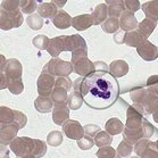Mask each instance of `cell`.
<instances>
[{
	"label": "cell",
	"instance_id": "obj_4",
	"mask_svg": "<svg viewBox=\"0 0 158 158\" xmlns=\"http://www.w3.org/2000/svg\"><path fill=\"white\" fill-rule=\"evenodd\" d=\"M42 72L49 73L58 77H67L71 73L74 72V69L71 61L63 60L60 58H52L49 60V63L44 65Z\"/></svg>",
	"mask_w": 158,
	"mask_h": 158
},
{
	"label": "cell",
	"instance_id": "obj_54",
	"mask_svg": "<svg viewBox=\"0 0 158 158\" xmlns=\"http://www.w3.org/2000/svg\"><path fill=\"white\" fill-rule=\"evenodd\" d=\"M152 117H154V121L156 123H158V109L156 111H155L154 114H152Z\"/></svg>",
	"mask_w": 158,
	"mask_h": 158
},
{
	"label": "cell",
	"instance_id": "obj_30",
	"mask_svg": "<svg viewBox=\"0 0 158 158\" xmlns=\"http://www.w3.org/2000/svg\"><path fill=\"white\" fill-rule=\"evenodd\" d=\"M84 100H83V97L80 91H75L73 90L72 92L69 94V100H67V106H69V109L72 110H76L81 108V106L83 105Z\"/></svg>",
	"mask_w": 158,
	"mask_h": 158
},
{
	"label": "cell",
	"instance_id": "obj_31",
	"mask_svg": "<svg viewBox=\"0 0 158 158\" xmlns=\"http://www.w3.org/2000/svg\"><path fill=\"white\" fill-rule=\"evenodd\" d=\"M15 118L14 109H10L8 107L1 106L0 107V123L1 125H7V124H13Z\"/></svg>",
	"mask_w": 158,
	"mask_h": 158
},
{
	"label": "cell",
	"instance_id": "obj_55",
	"mask_svg": "<svg viewBox=\"0 0 158 158\" xmlns=\"http://www.w3.org/2000/svg\"><path fill=\"white\" fill-rule=\"evenodd\" d=\"M130 158H139V157H138V156H131Z\"/></svg>",
	"mask_w": 158,
	"mask_h": 158
},
{
	"label": "cell",
	"instance_id": "obj_24",
	"mask_svg": "<svg viewBox=\"0 0 158 158\" xmlns=\"http://www.w3.org/2000/svg\"><path fill=\"white\" fill-rule=\"evenodd\" d=\"M156 26H157V21L146 17L138 25V32L140 33V34H142L147 39V38H149V35H151V33L154 32Z\"/></svg>",
	"mask_w": 158,
	"mask_h": 158
},
{
	"label": "cell",
	"instance_id": "obj_46",
	"mask_svg": "<svg viewBox=\"0 0 158 158\" xmlns=\"http://www.w3.org/2000/svg\"><path fill=\"white\" fill-rule=\"evenodd\" d=\"M15 113V118H14V123L16 125H18L19 129H23L24 126L26 125V122H27V117L24 113L18 110H14Z\"/></svg>",
	"mask_w": 158,
	"mask_h": 158
},
{
	"label": "cell",
	"instance_id": "obj_58",
	"mask_svg": "<svg viewBox=\"0 0 158 158\" xmlns=\"http://www.w3.org/2000/svg\"><path fill=\"white\" fill-rule=\"evenodd\" d=\"M17 158H19V157H17Z\"/></svg>",
	"mask_w": 158,
	"mask_h": 158
},
{
	"label": "cell",
	"instance_id": "obj_52",
	"mask_svg": "<svg viewBox=\"0 0 158 158\" xmlns=\"http://www.w3.org/2000/svg\"><path fill=\"white\" fill-rule=\"evenodd\" d=\"M9 85V80L6 75H5L4 73H0V89L4 90L6 88H8Z\"/></svg>",
	"mask_w": 158,
	"mask_h": 158
},
{
	"label": "cell",
	"instance_id": "obj_37",
	"mask_svg": "<svg viewBox=\"0 0 158 158\" xmlns=\"http://www.w3.org/2000/svg\"><path fill=\"white\" fill-rule=\"evenodd\" d=\"M63 142V134L59 131H51L47 135V143L51 147H58Z\"/></svg>",
	"mask_w": 158,
	"mask_h": 158
},
{
	"label": "cell",
	"instance_id": "obj_49",
	"mask_svg": "<svg viewBox=\"0 0 158 158\" xmlns=\"http://www.w3.org/2000/svg\"><path fill=\"white\" fill-rule=\"evenodd\" d=\"M124 4H125L126 10L131 11L133 14H134V11L140 9V1H138V0H125Z\"/></svg>",
	"mask_w": 158,
	"mask_h": 158
},
{
	"label": "cell",
	"instance_id": "obj_42",
	"mask_svg": "<svg viewBox=\"0 0 158 158\" xmlns=\"http://www.w3.org/2000/svg\"><path fill=\"white\" fill-rule=\"evenodd\" d=\"M19 5H21V1L18 0H4L1 1V9H5L7 11H14L19 8Z\"/></svg>",
	"mask_w": 158,
	"mask_h": 158
},
{
	"label": "cell",
	"instance_id": "obj_41",
	"mask_svg": "<svg viewBox=\"0 0 158 158\" xmlns=\"http://www.w3.org/2000/svg\"><path fill=\"white\" fill-rule=\"evenodd\" d=\"M7 89L9 90L10 94L17 96V94H21L24 91V83H23L22 79L16 80V81H10Z\"/></svg>",
	"mask_w": 158,
	"mask_h": 158
},
{
	"label": "cell",
	"instance_id": "obj_57",
	"mask_svg": "<svg viewBox=\"0 0 158 158\" xmlns=\"http://www.w3.org/2000/svg\"><path fill=\"white\" fill-rule=\"evenodd\" d=\"M1 158H9L8 156H1Z\"/></svg>",
	"mask_w": 158,
	"mask_h": 158
},
{
	"label": "cell",
	"instance_id": "obj_44",
	"mask_svg": "<svg viewBox=\"0 0 158 158\" xmlns=\"http://www.w3.org/2000/svg\"><path fill=\"white\" fill-rule=\"evenodd\" d=\"M141 129H142V132H143V138L144 139H150L152 135H154V131L155 127L152 126L151 123H149L147 119L142 121V125H141Z\"/></svg>",
	"mask_w": 158,
	"mask_h": 158
},
{
	"label": "cell",
	"instance_id": "obj_9",
	"mask_svg": "<svg viewBox=\"0 0 158 158\" xmlns=\"http://www.w3.org/2000/svg\"><path fill=\"white\" fill-rule=\"evenodd\" d=\"M63 131H64V134L69 139H72V140H81L83 137H84V127H83L80 122L77 121H74V119H69L67 122L63 125Z\"/></svg>",
	"mask_w": 158,
	"mask_h": 158
},
{
	"label": "cell",
	"instance_id": "obj_56",
	"mask_svg": "<svg viewBox=\"0 0 158 158\" xmlns=\"http://www.w3.org/2000/svg\"><path fill=\"white\" fill-rule=\"evenodd\" d=\"M156 147H157V150H158V140L156 141Z\"/></svg>",
	"mask_w": 158,
	"mask_h": 158
},
{
	"label": "cell",
	"instance_id": "obj_45",
	"mask_svg": "<svg viewBox=\"0 0 158 158\" xmlns=\"http://www.w3.org/2000/svg\"><path fill=\"white\" fill-rule=\"evenodd\" d=\"M94 140L91 137H88V135H84L81 140L77 141V146L82 150H89V149H91V148L94 147Z\"/></svg>",
	"mask_w": 158,
	"mask_h": 158
},
{
	"label": "cell",
	"instance_id": "obj_33",
	"mask_svg": "<svg viewBox=\"0 0 158 158\" xmlns=\"http://www.w3.org/2000/svg\"><path fill=\"white\" fill-rule=\"evenodd\" d=\"M26 24L31 30L38 31V30L42 29L44 22H43V18L39 14H32L26 17Z\"/></svg>",
	"mask_w": 158,
	"mask_h": 158
},
{
	"label": "cell",
	"instance_id": "obj_36",
	"mask_svg": "<svg viewBox=\"0 0 158 158\" xmlns=\"http://www.w3.org/2000/svg\"><path fill=\"white\" fill-rule=\"evenodd\" d=\"M47 152V144L46 142L40 139H34V150H33V156L35 158L43 157Z\"/></svg>",
	"mask_w": 158,
	"mask_h": 158
},
{
	"label": "cell",
	"instance_id": "obj_40",
	"mask_svg": "<svg viewBox=\"0 0 158 158\" xmlns=\"http://www.w3.org/2000/svg\"><path fill=\"white\" fill-rule=\"evenodd\" d=\"M98 158H117V152L113 147L108 146V147L100 148L96 154Z\"/></svg>",
	"mask_w": 158,
	"mask_h": 158
},
{
	"label": "cell",
	"instance_id": "obj_12",
	"mask_svg": "<svg viewBox=\"0 0 158 158\" xmlns=\"http://www.w3.org/2000/svg\"><path fill=\"white\" fill-rule=\"evenodd\" d=\"M142 121H143L142 114L140 111H138L133 106H130L126 110V123L124 127L130 130L140 129L142 125Z\"/></svg>",
	"mask_w": 158,
	"mask_h": 158
},
{
	"label": "cell",
	"instance_id": "obj_10",
	"mask_svg": "<svg viewBox=\"0 0 158 158\" xmlns=\"http://www.w3.org/2000/svg\"><path fill=\"white\" fill-rule=\"evenodd\" d=\"M73 64V69H74V72L76 74H79L81 77H85V76L92 74L94 72H96V67H94V64L90 60L88 57H83L80 58L77 60H75Z\"/></svg>",
	"mask_w": 158,
	"mask_h": 158
},
{
	"label": "cell",
	"instance_id": "obj_48",
	"mask_svg": "<svg viewBox=\"0 0 158 158\" xmlns=\"http://www.w3.org/2000/svg\"><path fill=\"white\" fill-rule=\"evenodd\" d=\"M147 86L158 96V75H151L147 80Z\"/></svg>",
	"mask_w": 158,
	"mask_h": 158
},
{
	"label": "cell",
	"instance_id": "obj_16",
	"mask_svg": "<svg viewBox=\"0 0 158 158\" xmlns=\"http://www.w3.org/2000/svg\"><path fill=\"white\" fill-rule=\"evenodd\" d=\"M94 24V17L91 14H84L79 15L73 17L72 19V26L76 31H85L89 27H91Z\"/></svg>",
	"mask_w": 158,
	"mask_h": 158
},
{
	"label": "cell",
	"instance_id": "obj_7",
	"mask_svg": "<svg viewBox=\"0 0 158 158\" xmlns=\"http://www.w3.org/2000/svg\"><path fill=\"white\" fill-rule=\"evenodd\" d=\"M56 79L54 75H51L49 73L42 72L40 74L36 81V86H38V92L40 96L43 97H50L51 92L55 88Z\"/></svg>",
	"mask_w": 158,
	"mask_h": 158
},
{
	"label": "cell",
	"instance_id": "obj_5",
	"mask_svg": "<svg viewBox=\"0 0 158 158\" xmlns=\"http://www.w3.org/2000/svg\"><path fill=\"white\" fill-rule=\"evenodd\" d=\"M24 18L22 10L17 9L14 11H7L5 9H1L0 15V27L4 31H8L11 29H16L23 24Z\"/></svg>",
	"mask_w": 158,
	"mask_h": 158
},
{
	"label": "cell",
	"instance_id": "obj_17",
	"mask_svg": "<svg viewBox=\"0 0 158 158\" xmlns=\"http://www.w3.org/2000/svg\"><path fill=\"white\" fill-rule=\"evenodd\" d=\"M47 51L49 52V55H50L52 58H58V56L60 55L61 51H65L64 35L56 36V38L50 39L49 44H48Z\"/></svg>",
	"mask_w": 158,
	"mask_h": 158
},
{
	"label": "cell",
	"instance_id": "obj_13",
	"mask_svg": "<svg viewBox=\"0 0 158 158\" xmlns=\"http://www.w3.org/2000/svg\"><path fill=\"white\" fill-rule=\"evenodd\" d=\"M18 130H19V127L15 123L7 124V125H1V129H0V142H1V144H4V146L10 144L11 141L14 140L15 138H17Z\"/></svg>",
	"mask_w": 158,
	"mask_h": 158
},
{
	"label": "cell",
	"instance_id": "obj_50",
	"mask_svg": "<svg viewBox=\"0 0 158 158\" xmlns=\"http://www.w3.org/2000/svg\"><path fill=\"white\" fill-rule=\"evenodd\" d=\"M83 57H88V48L86 49H77V50L72 52V60L71 63H74L75 60Z\"/></svg>",
	"mask_w": 158,
	"mask_h": 158
},
{
	"label": "cell",
	"instance_id": "obj_8",
	"mask_svg": "<svg viewBox=\"0 0 158 158\" xmlns=\"http://www.w3.org/2000/svg\"><path fill=\"white\" fill-rule=\"evenodd\" d=\"M1 73H4L7 76L9 82L10 81H16V80H21L23 75V66H22L21 61L16 59V58H11L6 61L5 67L1 69Z\"/></svg>",
	"mask_w": 158,
	"mask_h": 158
},
{
	"label": "cell",
	"instance_id": "obj_20",
	"mask_svg": "<svg viewBox=\"0 0 158 158\" xmlns=\"http://www.w3.org/2000/svg\"><path fill=\"white\" fill-rule=\"evenodd\" d=\"M58 8L57 6L50 1V2H42L38 6V14L42 18H52L57 15Z\"/></svg>",
	"mask_w": 158,
	"mask_h": 158
},
{
	"label": "cell",
	"instance_id": "obj_15",
	"mask_svg": "<svg viewBox=\"0 0 158 158\" xmlns=\"http://www.w3.org/2000/svg\"><path fill=\"white\" fill-rule=\"evenodd\" d=\"M138 21L134 14L131 11L125 10L121 16H119V27L124 32H131L134 29L138 27Z\"/></svg>",
	"mask_w": 158,
	"mask_h": 158
},
{
	"label": "cell",
	"instance_id": "obj_1",
	"mask_svg": "<svg viewBox=\"0 0 158 158\" xmlns=\"http://www.w3.org/2000/svg\"><path fill=\"white\" fill-rule=\"evenodd\" d=\"M80 92L83 100L94 109H107L115 104L119 94L118 82L106 71H96L83 77Z\"/></svg>",
	"mask_w": 158,
	"mask_h": 158
},
{
	"label": "cell",
	"instance_id": "obj_3",
	"mask_svg": "<svg viewBox=\"0 0 158 158\" xmlns=\"http://www.w3.org/2000/svg\"><path fill=\"white\" fill-rule=\"evenodd\" d=\"M10 150L19 158H35L33 156L34 150V139L29 137H17L9 144Z\"/></svg>",
	"mask_w": 158,
	"mask_h": 158
},
{
	"label": "cell",
	"instance_id": "obj_14",
	"mask_svg": "<svg viewBox=\"0 0 158 158\" xmlns=\"http://www.w3.org/2000/svg\"><path fill=\"white\" fill-rule=\"evenodd\" d=\"M69 119V108L66 104L55 105L52 109V121L56 125H64Z\"/></svg>",
	"mask_w": 158,
	"mask_h": 158
},
{
	"label": "cell",
	"instance_id": "obj_25",
	"mask_svg": "<svg viewBox=\"0 0 158 158\" xmlns=\"http://www.w3.org/2000/svg\"><path fill=\"white\" fill-rule=\"evenodd\" d=\"M123 138H124V141L129 142L130 144H135L138 143L141 139H143V132H142V129H137V130H130L124 127L123 130Z\"/></svg>",
	"mask_w": 158,
	"mask_h": 158
},
{
	"label": "cell",
	"instance_id": "obj_22",
	"mask_svg": "<svg viewBox=\"0 0 158 158\" xmlns=\"http://www.w3.org/2000/svg\"><path fill=\"white\" fill-rule=\"evenodd\" d=\"M54 101L51 99V97H43V96H39L34 100V107L39 113L41 114H46L52 109L54 107Z\"/></svg>",
	"mask_w": 158,
	"mask_h": 158
},
{
	"label": "cell",
	"instance_id": "obj_11",
	"mask_svg": "<svg viewBox=\"0 0 158 158\" xmlns=\"http://www.w3.org/2000/svg\"><path fill=\"white\" fill-rule=\"evenodd\" d=\"M137 51L143 60L146 61H152L158 58V47L155 46L150 41H143L140 46L137 48Z\"/></svg>",
	"mask_w": 158,
	"mask_h": 158
},
{
	"label": "cell",
	"instance_id": "obj_53",
	"mask_svg": "<svg viewBox=\"0 0 158 158\" xmlns=\"http://www.w3.org/2000/svg\"><path fill=\"white\" fill-rule=\"evenodd\" d=\"M52 2H54L58 8V7H63V6L66 4V0H64V1H56V0H55V1H52Z\"/></svg>",
	"mask_w": 158,
	"mask_h": 158
},
{
	"label": "cell",
	"instance_id": "obj_6",
	"mask_svg": "<svg viewBox=\"0 0 158 158\" xmlns=\"http://www.w3.org/2000/svg\"><path fill=\"white\" fill-rule=\"evenodd\" d=\"M134 152L140 158H158V150L156 142L149 141V139H141L134 146Z\"/></svg>",
	"mask_w": 158,
	"mask_h": 158
},
{
	"label": "cell",
	"instance_id": "obj_27",
	"mask_svg": "<svg viewBox=\"0 0 158 158\" xmlns=\"http://www.w3.org/2000/svg\"><path fill=\"white\" fill-rule=\"evenodd\" d=\"M141 9L144 13L146 17L151 18L157 21L158 19V0H152V1H147L141 6Z\"/></svg>",
	"mask_w": 158,
	"mask_h": 158
},
{
	"label": "cell",
	"instance_id": "obj_29",
	"mask_svg": "<svg viewBox=\"0 0 158 158\" xmlns=\"http://www.w3.org/2000/svg\"><path fill=\"white\" fill-rule=\"evenodd\" d=\"M69 91H66L63 88H56L55 86L52 92H51V99L54 101L55 105H61V104H67V100H69V96L67 94Z\"/></svg>",
	"mask_w": 158,
	"mask_h": 158
},
{
	"label": "cell",
	"instance_id": "obj_28",
	"mask_svg": "<svg viewBox=\"0 0 158 158\" xmlns=\"http://www.w3.org/2000/svg\"><path fill=\"white\" fill-rule=\"evenodd\" d=\"M146 38H144L142 34L138 32V31H131V32H126L125 35V44H127L129 47H135L138 48L141 43L146 41Z\"/></svg>",
	"mask_w": 158,
	"mask_h": 158
},
{
	"label": "cell",
	"instance_id": "obj_38",
	"mask_svg": "<svg viewBox=\"0 0 158 158\" xmlns=\"http://www.w3.org/2000/svg\"><path fill=\"white\" fill-rule=\"evenodd\" d=\"M19 8H21L22 13L32 15V13H34V10L38 9V5H36L35 0H21Z\"/></svg>",
	"mask_w": 158,
	"mask_h": 158
},
{
	"label": "cell",
	"instance_id": "obj_51",
	"mask_svg": "<svg viewBox=\"0 0 158 158\" xmlns=\"http://www.w3.org/2000/svg\"><path fill=\"white\" fill-rule=\"evenodd\" d=\"M125 35H126V32H124V31H117L115 33V35H114L115 43H117V44L125 43Z\"/></svg>",
	"mask_w": 158,
	"mask_h": 158
},
{
	"label": "cell",
	"instance_id": "obj_26",
	"mask_svg": "<svg viewBox=\"0 0 158 158\" xmlns=\"http://www.w3.org/2000/svg\"><path fill=\"white\" fill-rule=\"evenodd\" d=\"M92 17H94V25H100L102 24L108 16V8L106 4H99L96 6L94 13H92Z\"/></svg>",
	"mask_w": 158,
	"mask_h": 158
},
{
	"label": "cell",
	"instance_id": "obj_34",
	"mask_svg": "<svg viewBox=\"0 0 158 158\" xmlns=\"http://www.w3.org/2000/svg\"><path fill=\"white\" fill-rule=\"evenodd\" d=\"M111 141H113L111 135H109L106 131H100V132L94 137V144L99 148H104V147L110 146Z\"/></svg>",
	"mask_w": 158,
	"mask_h": 158
},
{
	"label": "cell",
	"instance_id": "obj_23",
	"mask_svg": "<svg viewBox=\"0 0 158 158\" xmlns=\"http://www.w3.org/2000/svg\"><path fill=\"white\" fill-rule=\"evenodd\" d=\"M123 130H124V124L121 122V119L116 118V117L109 118L105 125V131L111 137L117 135L119 133H123Z\"/></svg>",
	"mask_w": 158,
	"mask_h": 158
},
{
	"label": "cell",
	"instance_id": "obj_43",
	"mask_svg": "<svg viewBox=\"0 0 158 158\" xmlns=\"http://www.w3.org/2000/svg\"><path fill=\"white\" fill-rule=\"evenodd\" d=\"M55 86H56V88H63V89H65L66 91H69V90L73 88V83L69 76H67V77H58V79H56Z\"/></svg>",
	"mask_w": 158,
	"mask_h": 158
},
{
	"label": "cell",
	"instance_id": "obj_18",
	"mask_svg": "<svg viewBox=\"0 0 158 158\" xmlns=\"http://www.w3.org/2000/svg\"><path fill=\"white\" fill-rule=\"evenodd\" d=\"M72 19L73 18L69 16L67 11L58 10L57 15L52 19V24L59 30H66L69 26H72Z\"/></svg>",
	"mask_w": 158,
	"mask_h": 158
},
{
	"label": "cell",
	"instance_id": "obj_47",
	"mask_svg": "<svg viewBox=\"0 0 158 158\" xmlns=\"http://www.w3.org/2000/svg\"><path fill=\"white\" fill-rule=\"evenodd\" d=\"M100 131V127L98 125H94V124H88V125L84 126V132H85V135H88V137L94 138Z\"/></svg>",
	"mask_w": 158,
	"mask_h": 158
},
{
	"label": "cell",
	"instance_id": "obj_35",
	"mask_svg": "<svg viewBox=\"0 0 158 158\" xmlns=\"http://www.w3.org/2000/svg\"><path fill=\"white\" fill-rule=\"evenodd\" d=\"M132 151H134L133 146L132 144H130L129 142L124 141V140L118 144V147H117V149H116L117 157L118 158H130L131 157Z\"/></svg>",
	"mask_w": 158,
	"mask_h": 158
},
{
	"label": "cell",
	"instance_id": "obj_2",
	"mask_svg": "<svg viewBox=\"0 0 158 158\" xmlns=\"http://www.w3.org/2000/svg\"><path fill=\"white\" fill-rule=\"evenodd\" d=\"M133 107L141 114H154L158 109V96L150 89L135 88L131 91Z\"/></svg>",
	"mask_w": 158,
	"mask_h": 158
},
{
	"label": "cell",
	"instance_id": "obj_32",
	"mask_svg": "<svg viewBox=\"0 0 158 158\" xmlns=\"http://www.w3.org/2000/svg\"><path fill=\"white\" fill-rule=\"evenodd\" d=\"M101 27L106 33H116L119 29V19L115 17H108L106 21L101 24Z\"/></svg>",
	"mask_w": 158,
	"mask_h": 158
},
{
	"label": "cell",
	"instance_id": "obj_19",
	"mask_svg": "<svg viewBox=\"0 0 158 158\" xmlns=\"http://www.w3.org/2000/svg\"><path fill=\"white\" fill-rule=\"evenodd\" d=\"M129 72V64L125 60H114L109 65V73L115 77L125 76Z\"/></svg>",
	"mask_w": 158,
	"mask_h": 158
},
{
	"label": "cell",
	"instance_id": "obj_21",
	"mask_svg": "<svg viewBox=\"0 0 158 158\" xmlns=\"http://www.w3.org/2000/svg\"><path fill=\"white\" fill-rule=\"evenodd\" d=\"M108 8V15L109 17L118 18L125 11V4L123 0H113V1H106Z\"/></svg>",
	"mask_w": 158,
	"mask_h": 158
},
{
	"label": "cell",
	"instance_id": "obj_39",
	"mask_svg": "<svg viewBox=\"0 0 158 158\" xmlns=\"http://www.w3.org/2000/svg\"><path fill=\"white\" fill-rule=\"evenodd\" d=\"M49 41H50V40L48 39V36L43 35V34H40V35H36L33 38L32 43H33V46L35 48H38L39 50H44V49L47 50Z\"/></svg>",
	"mask_w": 158,
	"mask_h": 158
}]
</instances>
